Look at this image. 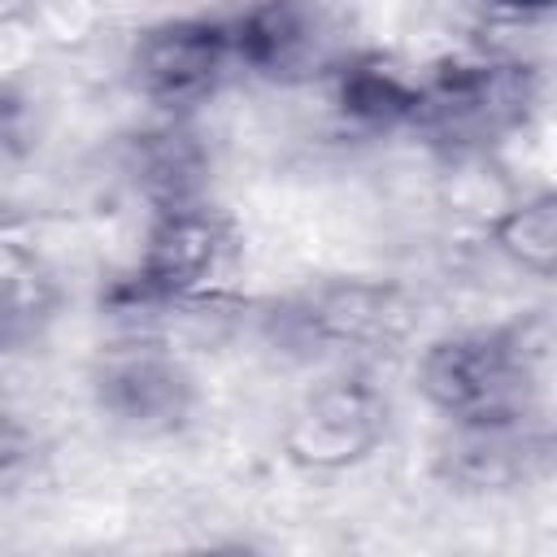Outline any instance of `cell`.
<instances>
[{"mask_svg":"<svg viewBox=\"0 0 557 557\" xmlns=\"http://www.w3.org/2000/svg\"><path fill=\"white\" fill-rule=\"evenodd\" d=\"M418 379L457 426L522 422L535 405V348L513 326L444 335L426 348Z\"/></svg>","mask_w":557,"mask_h":557,"instance_id":"obj_1","label":"cell"},{"mask_svg":"<svg viewBox=\"0 0 557 557\" xmlns=\"http://www.w3.org/2000/svg\"><path fill=\"white\" fill-rule=\"evenodd\" d=\"M231 261V226L205 200L157 205L135 270L113 287L126 309H165L200 300Z\"/></svg>","mask_w":557,"mask_h":557,"instance_id":"obj_2","label":"cell"},{"mask_svg":"<svg viewBox=\"0 0 557 557\" xmlns=\"http://www.w3.org/2000/svg\"><path fill=\"white\" fill-rule=\"evenodd\" d=\"M540 96L535 70L513 57H453L422 74L413 126L448 144H492L518 131Z\"/></svg>","mask_w":557,"mask_h":557,"instance_id":"obj_3","label":"cell"},{"mask_svg":"<svg viewBox=\"0 0 557 557\" xmlns=\"http://www.w3.org/2000/svg\"><path fill=\"white\" fill-rule=\"evenodd\" d=\"M235 70L226 17H170L139 35L131 78L144 100L178 113L209 100Z\"/></svg>","mask_w":557,"mask_h":557,"instance_id":"obj_4","label":"cell"},{"mask_svg":"<svg viewBox=\"0 0 557 557\" xmlns=\"http://www.w3.org/2000/svg\"><path fill=\"white\" fill-rule=\"evenodd\" d=\"M383 431H387V400L366 379H335L292 413L283 431V448L305 470H344L370 457Z\"/></svg>","mask_w":557,"mask_h":557,"instance_id":"obj_5","label":"cell"},{"mask_svg":"<svg viewBox=\"0 0 557 557\" xmlns=\"http://www.w3.org/2000/svg\"><path fill=\"white\" fill-rule=\"evenodd\" d=\"M96 405L131 431H170L191 409V374L157 344L109 348L91 374Z\"/></svg>","mask_w":557,"mask_h":557,"instance_id":"obj_6","label":"cell"},{"mask_svg":"<svg viewBox=\"0 0 557 557\" xmlns=\"http://www.w3.org/2000/svg\"><path fill=\"white\" fill-rule=\"evenodd\" d=\"M235 70L265 83H296L322 70L326 26L313 0H252L226 17Z\"/></svg>","mask_w":557,"mask_h":557,"instance_id":"obj_7","label":"cell"},{"mask_svg":"<svg viewBox=\"0 0 557 557\" xmlns=\"http://www.w3.org/2000/svg\"><path fill=\"white\" fill-rule=\"evenodd\" d=\"M335 109L361 131H400L413 126L422 100V74H409L400 61L383 52L344 57L331 70Z\"/></svg>","mask_w":557,"mask_h":557,"instance_id":"obj_8","label":"cell"},{"mask_svg":"<svg viewBox=\"0 0 557 557\" xmlns=\"http://www.w3.org/2000/svg\"><path fill=\"white\" fill-rule=\"evenodd\" d=\"M396 296L387 287H326L309 296L296 313L292 326L300 339H313L322 348H348V344H374L396 331Z\"/></svg>","mask_w":557,"mask_h":557,"instance_id":"obj_9","label":"cell"},{"mask_svg":"<svg viewBox=\"0 0 557 557\" xmlns=\"http://www.w3.org/2000/svg\"><path fill=\"white\" fill-rule=\"evenodd\" d=\"M135 178L152 196V205H178L200 200L205 178V148L183 126H161L139 135L135 144Z\"/></svg>","mask_w":557,"mask_h":557,"instance_id":"obj_10","label":"cell"},{"mask_svg":"<svg viewBox=\"0 0 557 557\" xmlns=\"http://www.w3.org/2000/svg\"><path fill=\"white\" fill-rule=\"evenodd\" d=\"M492 244L522 270L548 278L557 270V196L535 191L518 205H509L492 222Z\"/></svg>","mask_w":557,"mask_h":557,"instance_id":"obj_11","label":"cell"},{"mask_svg":"<svg viewBox=\"0 0 557 557\" xmlns=\"http://www.w3.org/2000/svg\"><path fill=\"white\" fill-rule=\"evenodd\" d=\"M52 309V278L17 244H0V335L39 322Z\"/></svg>","mask_w":557,"mask_h":557,"instance_id":"obj_12","label":"cell"},{"mask_svg":"<svg viewBox=\"0 0 557 557\" xmlns=\"http://www.w3.org/2000/svg\"><path fill=\"white\" fill-rule=\"evenodd\" d=\"M35 457V440L26 431V422H17L13 413H0V483H13Z\"/></svg>","mask_w":557,"mask_h":557,"instance_id":"obj_13","label":"cell"},{"mask_svg":"<svg viewBox=\"0 0 557 557\" xmlns=\"http://www.w3.org/2000/svg\"><path fill=\"white\" fill-rule=\"evenodd\" d=\"M487 13H505V17H527V13H544L553 0H479Z\"/></svg>","mask_w":557,"mask_h":557,"instance_id":"obj_14","label":"cell"},{"mask_svg":"<svg viewBox=\"0 0 557 557\" xmlns=\"http://www.w3.org/2000/svg\"><path fill=\"white\" fill-rule=\"evenodd\" d=\"M0 339H4V335H0Z\"/></svg>","mask_w":557,"mask_h":557,"instance_id":"obj_15","label":"cell"}]
</instances>
